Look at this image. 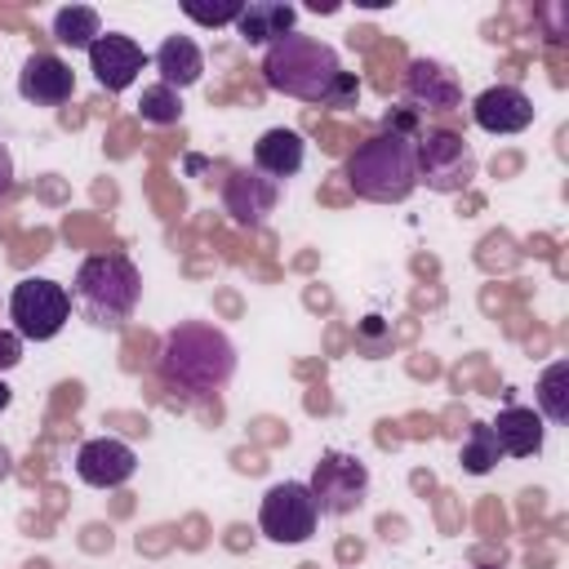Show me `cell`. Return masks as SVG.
I'll return each mask as SVG.
<instances>
[{"label":"cell","mask_w":569,"mask_h":569,"mask_svg":"<svg viewBox=\"0 0 569 569\" xmlns=\"http://www.w3.org/2000/svg\"><path fill=\"white\" fill-rule=\"evenodd\" d=\"M342 76V62H338V49L316 40V36H302V31H289L284 40L267 44L262 49V80L284 93V98H298V102H329L333 84Z\"/></svg>","instance_id":"cell-3"},{"label":"cell","mask_w":569,"mask_h":569,"mask_svg":"<svg viewBox=\"0 0 569 569\" xmlns=\"http://www.w3.org/2000/svg\"><path fill=\"white\" fill-rule=\"evenodd\" d=\"M405 98H409V111H458L462 107V84L445 62L413 58L409 71H405Z\"/></svg>","instance_id":"cell-11"},{"label":"cell","mask_w":569,"mask_h":569,"mask_svg":"<svg viewBox=\"0 0 569 569\" xmlns=\"http://www.w3.org/2000/svg\"><path fill=\"white\" fill-rule=\"evenodd\" d=\"M316 498L307 489V480H280L262 493V507H258V529L262 538L280 542V547H293V542H307L316 533Z\"/></svg>","instance_id":"cell-8"},{"label":"cell","mask_w":569,"mask_h":569,"mask_svg":"<svg viewBox=\"0 0 569 569\" xmlns=\"http://www.w3.org/2000/svg\"><path fill=\"white\" fill-rule=\"evenodd\" d=\"M138 471V453L116 436H93L76 449V476L89 489H120Z\"/></svg>","instance_id":"cell-10"},{"label":"cell","mask_w":569,"mask_h":569,"mask_svg":"<svg viewBox=\"0 0 569 569\" xmlns=\"http://www.w3.org/2000/svg\"><path fill=\"white\" fill-rule=\"evenodd\" d=\"M9 400H13V391H9V382H4V378H0V413H4V409H9Z\"/></svg>","instance_id":"cell-27"},{"label":"cell","mask_w":569,"mask_h":569,"mask_svg":"<svg viewBox=\"0 0 569 569\" xmlns=\"http://www.w3.org/2000/svg\"><path fill=\"white\" fill-rule=\"evenodd\" d=\"M138 116H142L147 124H178V120H182V98H178V89H169V84H147L142 98H138Z\"/></svg>","instance_id":"cell-22"},{"label":"cell","mask_w":569,"mask_h":569,"mask_svg":"<svg viewBox=\"0 0 569 569\" xmlns=\"http://www.w3.org/2000/svg\"><path fill=\"white\" fill-rule=\"evenodd\" d=\"M147 67V53L138 40L120 36V31H102L93 44H89V71L93 80L107 89V93H124Z\"/></svg>","instance_id":"cell-9"},{"label":"cell","mask_w":569,"mask_h":569,"mask_svg":"<svg viewBox=\"0 0 569 569\" xmlns=\"http://www.w3.org/2000/svg\"><path fill=\"white\" fill-rule=\"evenodd\" d=\"M13 191V156H9V147L0 142V196H9Z\"/></svg>","instance_id":"cell-26"},{"label":"cell","mask_w":569,"mask_h":569,"mask_svg":"<svg viewBox=\"0 0 569 569\" xmlns=\"http://www.w3.org/2000/svg\"><path fill=\"white\" fill-rule=\"evenodd\" d=\"M142 302V271L129 253H89L71 280V307L93 329L124 325Z\"/></svg>","instance_id":"cell-2"},{"label":"cell","mask_w":569,"mask_h":569,"mask_svg":"<svg viewBox=\"0 0 569 569\" xmlns=\"http://www.w3.org/2000/svg\"><path fill=\"white\" fill-rule=\"evenodd\" d=\"M151 62L160 71V84H169V89H191L204 76V53L191 36H164Z\"/></svg>","instance_id":"cell-18"},{"label":"cell","mask_w":569,"mask_h":569,"mask_svg":"<svg viewBox=\"0 0 569 569\" xmlns=\"http://www.w3.org/2000/svg\"><path fill=\"white\" fill-rule=\"evenodd\" d=\"M413 169L431 191H467L476 178V151L453 129H418L413 133Z\"/></svg>","instance_id":"cell-6"},{"label":"cell","mask_w":569,"mask_h":569,"mask_svg":"<svg viewBox=\"0 0 569 569\" xmlns=\"http://www.w3.org/2000/svg\"><path fill=\"white\" fill-rule=\"evenodd\" d=\"M356 98H360V80L351 76V71H342L338 76V84H333V93H329V102L325 107H356Z\"/></svg>","instance_id":"cell-24"},{"label":"cell","mask_w":569,"mask_h":569,"mask_svg":"<svg viewBox=\"0 0 569 569\" xmlns=\"http://www.w3.org/2000/svg\"><path fill=\"white\" fill-rule=\"evenodd\" d=\"M18 93L36 107H62L76 93V71L58 53H31L18 71Z\"/></svg>","instance_id":"cell-14"},{"label":"cell","mask_w":569,"mask_h":569,"mask_svg":"<svg viewBox=\"0 0 569 569\" xmlns=\"http://www.w3.org/2000/svg\"><path fill=\"white\" fill-rule=\"evenodd\" d=\"M347 182L356 196L378 200V204H400L418 187L413 169V138L405 133H373L347 156Z\"/></svg>","instance_id":"cell-4"},{"label":"cell","mask_w":569,"mask_h":569,"mask_svg":"<svg viewBox=\"0 0 569 569\" xmlns=\"http://www.w3.org/2000/svg\"><path fill=\"white\" fill-rule=\"evenodd\" d=\"M276 200H280V182H271V178L258 173L253 164H249V169H236V173L227 178V187H222V204H227V213H231L240 227H262L267 213L276 209Z\"/></svg>","instance_id":"cell-13"},{"label":"cell","mask_w":569,"mask_h":569,"mask_svg":"<svg viewBox=\"0 0 569 569\" xmlns=\"http://www.w3.org/2000/svg\"><path fill=\"white\" fill-rule=\"evenodd\" d=\"M458 462H462V471H471V476H489V471L502 462V449H498V440H493L489 422H471V431H467V440H462Z\"/></svg>","instance_id":"cell-21"},{"label":"cell","mask_w":569,"mask_h":569,"mask_svg":"<svg viewBox=\"0 0 569 569\" xmlns=\"http://www.w3.org/2000/svg\"><path fill=\"white\" fill-rule=\"evenodd\" d=\"M98 36H102V18H98L93 4H62V9L53 13V40H58V44L89 53V44H93Z\"/></svg>","instance_id":"cell-19"},{"label":"cell","mask_w":569,"mask_h":569,"mask_svg":"<svg viewBox=\"0 0 569 569\" xmlns=\"http://www.w3.org/2000/svg\"><path fill=\"white\" fill-rule=\"evenodd\" d=\"M240 9H244L240 0H231V4H213V9H209V4H196V0L182 4V13H187L191 22H204V27H227V22L240 18Z\"/></svg>","instance_id":"cell-23"},{"label":"cell","mask_w":569,"mask_h":569,"mask_svg":"<svg viewBox=\"0 0 569 569\" xmlns=\"http://www.w3.org/2000/svg\"><path fill=\"white\" fill-rule=\"evenodd\" d=\"M307 489H311L320 516H351V511H360L365 498H369V467H365L356 453L325 449V453L316 458V467H311Z\"/></svg>","instance_id":"cell-7"},{"label":"cell","mask_w":569,"mask_h":569,"mask_svg":"<svg viewBox=\"0 0 569 569\" xmlns=\"http://www.w3.org/2000/svg\"><path fill=\"white\" fill-rule=\"evenodd\" d=\"M9 320H13V333L22 342H49L62 333V325L71 320V293L58 284V280H44V276H27L13 284L9 293Z\"/></svg>","instance_id":"cell-5"},{"label":"cell","mask_w":569,"mask_h":569,"mask_svg":"<svg viewBox=\"0 0 569 569\" xmlns=\"http://www.w3.org/2000/svg\"><path fill=\"white\" fill-rule=\"evenodd\" d=\"M538 418L542 422H569V360H551L538 378Z\"/></svg>","instance_id":"cell-20"},{"label":"cell","mask_w":569,"mask_h":569,"mask_svg":"<svg viewBox=\"0 0 569 569\" xmlns=\"http://www.w3.org/2000/svg\"><path fill=\"white\" fill-rule=\"evenodd\" d=\"M156 373L178 396H218L236 378V347L218 325L182 320L156 351Z\"/></svg>","instance_id":"cell-1"},{"label":"cell","mask_w":569,"mask_h":569,"mask_svg":"<svg viewBox=\"0 0 569 569\" xmlns=\"http://www.w3.org/2000/svg\"><path fill=\"white\" fill-rule=\"evenodd\" d=\"M302 160H307V142H302V133H293V129H284V124L267 129V133L253 142V169L267 173L271 182L293 178V173L302 169Z\"/></svg>","instance_id":"cell-17"},{"label":"cell","mask_w":569,"mask_h":569,"mask_svg":"<svg viewBox=\"0 0 569 569\" xmlns=\"http://www.w3.org/2000/svg\"><path fill=\"white\" fill-rule=\"evenodd\" d=\"M293 22H298V9L284 4V0H249L231 27H236V36H240L244 44L267 49V44L284 40V36L293 31Z\"/></svg>","instance_id":"cell-16"},{"label":"cell","mask_w":569,"mask_h":569,"mask_svg":"<svg viewBox=\"0 0 569 569\" xmlns=\"http://www.w3.org/2000/svg\"><path fill=\"white\" fill-rule=\"evenodd\" d=\"M18 360H22V338L13 329H0V373L13 369Z\"/></svg>","instance_id":"cell-25"},{"label":"cell","mask_w":569,"mask_h":569,"mask_svg":"<svg viewBox=\"0 0 569 569\" xmlns=\"http://www.w3.org/2000/svg\"><path fill=\"white\" fill-rule=\"evenodd\" d=\"M489 431H493L502 458H533V453H542V440H547V422L538 418V409H525V405L498 409Z\"/></svg>","instance_id":"cell-15"},{"label":"cell","mask_w":569,"mask_h":569,"mask_svg":"<svg viewBox=\"0 0 569 569\" xmlns=\"http://www.w3.org/2000/svg\"><path fill=\"white\" fill-rule=\"evenodd\" d=\"M471 120H476L485 133H498V138L520 133V129L533 124V98H529L525 89H516V84H489L485 93H476Z\"/></svg>","instance_id":"cell-12"}]
</instances>
